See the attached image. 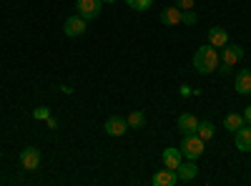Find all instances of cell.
Wrapping results in <instances>:
<instances>
[{"label": "cell", "instance_id": "cell-26", "mask_svg": "<svg viewBox=\"0 0 251 186\" xmlns=\"http://www.w3.org/2000/svg\"><path fill=\"white\" fill-rule=\"evenodd\" d=\"M106 3H118V0H103V5H106Z\"/></svg>", "mask_w": 251, "mask_h": 186}, {"label": "cell", "instance_id": "cell-21", "mask_svg": "<svg viewBox=\"0 0 251 186\" xmlns=\"http://www.w3.org/2000/svg\"><path fill=\"white\" fill-rule=\"evenodd\" d=\"M33 118H35V121H48V118H50V111H48L46 106H40V108L33 111Z\"/></svg>", "mask_w": 251, "mask_h": 186}, {"label": "cell", "instance_id": "cell-11", "mask_svg": "<svg viewBox=\"0 0 251 186\" xmlns=\"http://www.w3.org/2000/svg\"><path fill=\"white\" fill-rule=\"evenodd\" d=\"M151 184H153V186H176V184H178V174H176L174 169H163V171L153 174Z\"/></svg>", "mask_w": 251, "mask_h": 186}, {"label": "cell", "instance_id": "cell-14", "mask_svg": "<svg viewBox=\"0 0 251 186\" xmlns=\"http://www.w3.org/2000/svg\"><path fill=\"white\" fill-rule=\"evenodd\" d=\"M234 143H236V149L239 151H251V129H249V123L246 126H241L239 131H236V136H234Z\"/></svg>", "mask_w": 251, "mask_h": 186}, {"label": "cell", "instance_id": "cell-2", "mask_svg": "<svg viewBox=\"0 0 251 186\" xmlns=\"http://www.w3.org/2000/svg\"><path fill=\"white\" fill-rule=\"evenodd\" d=\"M181 154L186 156V159H191V161H196V159H201L203 156V149H206V141L203 138H199L196 133H188V136H183V141H181Z\"/></svg>", "mask_w": 251, "mask_h": 186}, {"label": "cell", "instance_id": "cell-5", "mask_svg": "<svg viewBox=\"0 0 251 186\" xmlns=\"http://www.w3.org/2000/svg\"><path fill=\"white\" fill-rule=\"evenodd\" d=\"M20 166H23L25 171H35L40 166V151L35 146H25L23 151H20Z\"/></svg>", "mask_w": 251, "mask_h": 186}, {"label": "cell", "instance_id": "cell-4", "mask_svg": "<svg viewBox=\"0 0 251 186\" xmlns=\"http://www.w3.org/2000/svg\"><path fill=\"white\" fill-rule=\"evenodd\" d=\"M241 58H244V48L236 46V43H226V46L221 48V53H219V60H221L224 66H228V68L236 66Z\"/></svg>", "mask_w": 251, "mask_h": 186}, {"label": "cell", "instance_id": "cell-9", "mask_svg": "<svg viewBox=\"0 0 251 186\" xmlns=\"http://www.w3.org/2000/svg\"><path fill=\"white\" fill-rule=\"evenodd\" d=\"M161 159H163V166H166V169H174V171H176V169H178V163L183 161V154H181L178 146H176V149L171 146V149H163Z\"/></svg>", "mask_w": 251, "mask_h": 186}, {"label": "cell", "instance_id": "cell-27", "mask_svg": "<svg viewBox=\"0 0 251 186\" xmlns=\"http://www.w3.org/2000/svg\"><path fill=\"white\" fill-rule=\"evenodd\" d=\"M0 154H3V151H0Z\"/></svg>", "mask_w": 251, "mask_h": 186}, {"label": "cell", "instance_id": "cell-22", "mask_svg": "<svg viewBox=\"0 0 251 186\" xmlns=\"http://www.w3.org/2000/svg\"><path fill=\"white\" fill-rule=\"evenodd\" d=\"M194 5H196V0H176V8L181 10H194Z\"/></svg>", "mask_w": 251, "mask_h": 186}, {"label": "cell", "instance_id": "cell-7", "mask_svg": "<svg viewBox=\"0 0 251 186\" xmlns=\"http://www.w3.org/2000/svg\"><path fill=\"white\" fill-rule=\"evenodd\" d=\"M176 174H178V181L188 184V181H194V179L199 176V166H196V163H194L191 159H186V161H181V163H178Z\"/></svg>", "mask_w": 251, "mask_h": 186}, {"label": "cell", "instance_id": "cell-1", "mask_svg": "<svg viewBox=\"0 0 251 186\" xmlns=\"http://www.w3.org/2000/svg\"><path fill=\"white\" fill-rule=\"evenodd\" d=\"M219 63H221V60H219V48H214L211 43L196 48V53H194V68H196L201 76L216 73Z\"/></svg>", "mask_w": 251, "mask_h": 186}, {"label": "cell", "instance_id": "cell-10", "mask_svg": "<svg viewBox=\"0 0 251 186\" xmlns=\"http://www.w3.org/2000/svg\"><path fill=\"white\" fill-rule=\"evenodd\" d=\"M176 126H178V131H181L183 136H188V133H196V129H199V118H196L194 113H181Z\"/></svg>", "mask_w": 251, "mask_h": 186}, {"label": "cell", "instance_id": "cell-6", "mask_svg": "<svg viewBox=\"0 0 251 186\" xmlns=\"http://www.w3.org/2000/svg\"><path fill=\"white\" fill-rule=\"evenodd\" d=\"M63 33L68 38H78L86 33V18L80 15H73V18H66V26H63Z\"/></svg>", "mask_w": 251, "mask_h": 186}, {"label": "cell", "instance_id": "cell-20", "mask_svg": "<svg viewBox=\"0 0 251 186\" xmlns=\"http://www.w3.org/2000/svg\"><path fill=\"white\" fill-rule=\"evenodd\" d=\"M181 23H186V26H196V23H199V15H196L194 10H183Z\"/></svg>", "mask_w": 251, "mask_h": 186}, {"label": "cell", "instance_id": "cell-15", "mask_svg": "<svg viewBox=\"0 0 251 186\" xmlns=\"http://www.w3.org/2000/svg\"><path fill=\"white\" fill-rule=\"evenodd\" d=\"M181 18H183V10L176 8V5L161 10V23H163V26H178V23H181Z\"/></svg>", "mask_w": 251, "mask_h": 186}, {"label": "cell", "instance_id": "cell-16", "mask_svg": "<svg viewBox=\"0 0 251 186\" xmlns=\"http://www.w3.org/2000/svg\"><path fill=\"white\" fill-rule=\"evenodd\" d=\"M241 126H246V121H244V113H228V116H224V129L226 131H239Z\"/></svg>", "mask_w": 251, "mask_h": 186}, {"label": "cell", "instance_id": "cell-12", "mask_svg": "<svg viewBox=\"0 0 251 186\" xmlns=\"http://www.w3.org/2000/svg\"><path fill=\"white\" fill-rule=\"evenodd\" d=\"M234 88H236V93H241V96H249V93H251V71H249V68H244V71L236 73Z\"/></svg>", "mask_w": 251, "mask_h": 186}, {"label": "cell", "instance_id": "cell-17", "mask_svg": "<svg viewBox=\"0 0 251 186\" xmlns=\"http://www.w3.org/2000/svg\"><path fill=\"white\" fill-rule=\"evenodd\" d=\"M196 136L203 138V141H211L216 136V126L211 121H199V129H196Z\"/></svg>", "mask_w": 251, "mask_h": 186}, {"label": "cell", "instance_id": "cell-24", "mask_svg": "<svg viewBox=\"0 0 251 186\" xmlns=\"http://www.w3.org/2000/svg\"><path fill=\"white\" fill-rule=\"evenodd\" d=\"M181 96H191V88H188V86H186V83H183V86H181Z\"/></svg>", "mask_w": 251, "mask_h": 186}, {"label": "cell", "instance_id": "cell-25", "mask_svg": "<svg viewBox=\"0 0 251 186\" xmlns=\"http://www.w3.org/2000/svg\"><path fill=\"white\" fill-rule=\"evenodd\" d=\"M48 129H58V121L55 118H48Z\"/></svg>", "mask_w": 251, "mask_h": 186}, {"label": "cell", "instance_id": "cell-23", "mask_svg": "<svg viewBox=\"0 0 251 186\" xmlns=\"http://www.w3.org/2000/svg\"><path fill=\"white\" fill-rule=\"evenodd\" d=\"M244 121L251 126V106H246V111H244Z\"/></svg>", "mask_w": 251, "mask_h": 186}, {"label": "cell", "instance_id": "cell-18", "mask_svg": "<svg viewBox=\"0 0 251 186\" xmlns=\"http://www.w3.org/2000/svg\"><path fill=\"white\" fill-rule=\"evenodd\" d=\"M126 121H128V129H141L143 126V123H146V116L141 113V111H133L128 118H126Z\"/></svg>", "mask_w": 251, "mask_h": 186}, {"label": "cell", "instance_id": "cell-19", "mask_svg": "<svg viewBox=\"0 0 251 186\" xmlns=\"http://www.w3.org/2000/svg\"><path fill=\"white\" fill-rule=\"evenodd\" d=\"M133 10H149L151 5H153V0H126Z\"/></svg>", "mask_w": 251, "mask_h": 186}, {"label": "cell", "instance_id": "cell-3", "mask_svg": "<svg viewBox=\"0 0 251 186\" xmlns=\"http://www.w3.org/2000/svg\"><path fill=\"white\" fill-rule=\"evenodd\" d=\"M75 10L80 18H86V20H93L100 15L103 10V0H75Z\"/></svg>", "mask_w": 251, "mask_h": 186}, {"label": "cell", "instance_id": "cell-13", "mask_svg": "<svg viewBox=\"0 0 251 186\" xmlns=\"http://www.w3.org/2000/svg\"><path fill=\"white\" fill-rule=\"evenodd\" d=\"M208 43H211L214 48H224V46L228 43V33H226V28H221V26L208 28Z\"/></svg>", "mask_w": 251, "mask_h": 186}, {"label": "cell", "instance_id": "cell-8", "mask_svg": "<svg viewBox=\"0 0 251 186\" xmlns=\"http://www.w3.org/2000/svg\"><path fill=\"white\" fill-rule=\"evenodd\" d=\"M126 129H128V121H126L123 116H111V118L106 121V133H108V136H113V138L123 136V133H126Z\"/></svg>", "mask_w": 251, "mask_h": 186}]
</instances>
